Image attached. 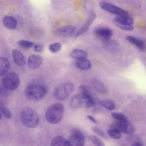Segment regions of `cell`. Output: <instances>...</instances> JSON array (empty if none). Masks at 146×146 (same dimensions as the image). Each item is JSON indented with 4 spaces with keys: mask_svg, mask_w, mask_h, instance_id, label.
I'll use <instances>...</instances> for the list:
<instances>
[{
    "mask_svg": "<svg viewBox=\"0 0 146 146\" xmlns=\"http://www.w3.org/2000/svg\"><path fill=\"white\" fill-rule=\"evenodd\" d=\"M0 109L5 117L8 119L11 118L12 113L10 110L3 104L0 103Z\"/></svg>",
    "mask_w": 146,
    "mask_h": 146,
    "instance_id": "obj_27",
    "label": "cell"
},
{
    "mask_svg": "<svg viewBox=\"0 0 146 146\" xmlns=\"http://www.w3.org/2000/svg\"><path fill=\"white\" fill-rule=\"evenodd\" d=\"M3 22L4 26L10 29H15L17 24L16 19L14 17L9 16H5L3 19Z\"/></svg>",
    "mask_w": 146,
    "mask_h": 146,
    "instance_id": "obj_16",
    "label": "cell"
},
{
    "mask_svg": "<svg viewBox=\"0 0 146 146\" xmlns=\"http://www.w3.org/2000/svg\"><path fill=\"white\" fill-rule=\"evenodd\" d=\"M10 67V63L6 58L0 57V76H4L9 71Z\"/></svg>",
    "mask_w": 146,
    "mask_h": 146,
    "instance_id": "obj_17",
    "label": "cell"
},
{
    "mask_svg": "<svg viewBox=\"0 0 146 146\" xmlns=\"http://www.w3.org/2000/svg\"><path fill=\"white\" fill-rule=\"evenodd\" d=\"M2 118V115L1 113L0 112V119Z\"/></svg>",
    "mask_w": 146,
    "mask_h": 146,
    "instance_id": "obj_38",
    "label": "cell"
},
{
    "mask_svg": "<svg viewBox=\"0 0 146 146\" xmlns=\"http://www.w3.org/2000/svg\"><path fill=\"white\" fill-rule=\"evenodd\" d=\"M20 80L18 76L15 72H11L4 75L2 79L3 87L6 89L13 90L19 87Z\"/></svg>",
    "mask_w": 146,
    "mask_h": 146,
    "instance_id": "obj_4",
    "label": "cell"
},
{
    "mask_svg": "<svg viewBox=\"0 0 146 146\" xmlns=\"http://www.w3.org/2000/svg\"><path fill=\"white\" fill-rule=\"evenodd\" d=\"M111 129H115L120 132L126 134H131L134 131L133 126L129 122L118 121L112 123L110 126Z\"/></svg>",
    "mask_w": 146,
    "mask_h": 146,
    "instance_id": "obj_8",
    "label": "cell"
},
{
    "mask_svg": "<svg viewBox=\"0 0 146 146\" xmlns=\"http://www.w3.org/2000/svg\"><path fill=\"white\" fill-rule=\"evenodd\" d=\"M86 100V106L87 108H90L95 105L96 104V100L91 95Z\"/></svg>",
    "mask_w": 146,
    "mask_h": 146,
    "instance_id": "obj_33",
    "label": "cell"
},
{
    "mask_svg": "<svg viewBox=\"0 0 146 146\" xmlns=\"http://www.w3.org/2000/svg\"><path fill=\"white\" fill-rule=\"evenodd\" d=\"M113 21L117 22L132 25L134 20L132 18L127 15H117L114 18Z\"/></svg>",
    "mask_w": 146,
    "mask_h": 146,
    "instance_id": "obj_21",
    "label": "cell"
},
{
    "mask_svg": "<svg viewBox=\"0 0 146 146\" xmlns=\"http://www.w3.org/2000/svg\"><path fill=\"white\" fill-rule=\"evenodd\" d=\"M108 135L111 138L115 139H119L121 137V132L119 131L111 129L108 131Z\"/></svg>",
    "mask_w": 146,
    "mask_h": 146,
    "instance_id": "obj_28",
    "label": "cell"
},
{
    "mask_svg": "<svg viewBox=\"0 0 146 146\" xmlns=\"http://www.w3.org/2000/svg\"><path fill=\"white\" fill-rule=\"evenodd\" d=\"M20 117L22 123L28 128H35L39 123L38 115L33 109L30 107L25 108L22 110Z\"/></svg>",
    "mask_w": 146,
    "mask_h": 146,
    "instance_id": "obj_2",
    "label": "cell"
},
{
    "mask_svg": "<svg viewBox=\"0 0 146 146\" xmlns=\"http://www.w3.org/2000/svg\"><path fill=\"white\" fill-rule=\"evenodd\" d=\"M92 83L94 88L98 92L102 93H105L106 92V87L99 80L93 79L92 80Z\"/></svg>",
    "mask_w": 146,
    "mask_h": 146,
    "instance_id": "obj_23",
    "label": "cell"
},
{
    "mask_svg": "<svg viewBox=\"0 0 146 146\" xmlns=\"http://www.w3.org/2000/svg\"><path fill=\"white\" fill-rule=\"evenodd\" d=\"M125 38L127 41L135 46L141 51L143 52L145 51V45L143 40L131 35H127Z\"/></svg>",
    "mask_w": 146,
    "mask_h": 146,
    "instance_id": "obj_15",
    "label": "cell"
},
{
    "mask_svg": "<svg viewBox=\"0 0 146 146\" xmlns=\"http://www.w3.org/2000/svg\"><path fill=\"white\" fill-rule=\"evenodd\" d=\"M89 138L93 143L97 146H104L105 145L102 141L97 136L93 135L89 136Z\"/></svg>",
    "mask_w": 146,
    "mask_h": 146,
    "instance_id": "obj_30",
    "label": "cell"
},
{
    "mask_svg": "<svg viewBox=\"0 0 146 146\" xmlns=\"http://www.w3.org/2000/svg\"><path fill=\"white\" fill-rule=\"evenodd\" d=\"M76 29V27L74 26L67 25L57 29L55 31V34L58 36H69L75 33Z\"/></svg>",
    "mask_w": 146,
    "mask_h": 146,
    "instance_id": "obj_9",
    "label": "cell"
},
{
    "mask_svg": "<svg viewBox=\"0 0 146 146\" xmlns=\"http://www.w3.org/2000/svg\"><path fill=\"white\" fill-rule=\"evenodd\" d=\"M42 59L41 56L37 55H32L28 57V65L31 69H36L41 64Z\"/></svg>",
    "mask_w": 146,
    "mask_h": 146,
    "instance_id": "obj_12",
    "label": "cell"
},
{
    "mask_svg": "<svg viewBox=\"0 0 146 146\" xmlns=\"http://www.w3.org/2000/svg\"><path fill=\"white\" fill-rule=\"evenodd\" d=\"M81 104V97L78 95H75L72 97L69 102L70 106L72 109L78 108L80 106Z\"/></svg>",
    "mask_w": 146,
    "mask_h": 146,
    "instance_id": "obj_22",
    "label": "cell"
},
{
    "mask_svg": "<svg viewBox=\"0 0 146 146\" xmlns=\"http://www.w3.org/2000/svg\"><path fill=\"white\" fill-rule=\"evenodd\" d=\"M76 65L78 68L83 70H88L92 67L91 62L86 58L77 60L76 62Z\"/></svg>",
    "mask_w": 146,
    "mask_h": 146,
    "instance_id": "obj_18",
    "label": "cell"
},
{
    "mask_svg": "<svg viewBox=\"0 0 146 146\" xmlns=\"http://www.w3.org/2000/svg\"><path fill=\"white\" fill-rule=\"evenodd\" d=\"M113 23L115 26L123 30L130 31L133 30L134 27L131 25L121 23L113 21Z\"/></svg>",
    "mask_w": 146,
    "mask_h": 146,
    "instance_id": "obj_26",
    "label": "cell"
},
{
    "mask_svg": "<svg viewBox=\"0 0 146 146\" xmlns=\"http://www.w3.org/2000/svg\"><path fill=\"white\" fill-rule=\"evenodd\" d=\"M100 104L104 108L110 110H113L116 107L115 102L110 100H103L101 102Z\"/></svg>",
    "mask_w": 146,
    "mask_h": 146,
    "instance_id": "obj_25",
    "label": "cell"
},
{
    "mask_svg": "<svg viewBox=\"0 0 146 146\" xmlns=\"http://www.w3.org/2000/svg\"><path fill=\"white\" fill-rule=\"evenodd\" d=\"M93 132L102 138H106V136L102 131L98 128L94 127L92 128Z\"/></svg>",
    "mask_w": 146,
    "mask_h": 146,
    "instance_id": "obj_34",
    "label": "cell"
},
{
    "mask_svg": "<svg viewBox=\"0 0 146 146\" xmlns=\"http://www.w3.org/2000/svg\"><path fill=\"white\" fill-rule=\"evenodd\" d=\"M111 115L114 119L120 121H127L128 120L126 117L123 114L119 113L112 112Z\"/></svg>",
    "mask_w": 146,
    "mask_h": 146,
    "instance_id": "obj_29",
    "label": "cell"
},
{
    "mask_svg": "<svg viewBox=\"0 0 146 146\" xmlns=\"http://www.w3.org/2000/svg\"><path fill=\"white\" fill-rule=\"evenodd\" d=\"M143 145L141 143L139 142H136L133 143L131 146H143Z\"/></svg>",
    "mask_w": 146,
    "mask_h": 146,
    "instance_id": "obj_37",
    "label": "cell"
},
{
    "mask_svg": "<svg viewBox=\"0 0 146 146\" xmlns=\"http://www.w3.org/2000/svg\"><path fill=\"white\" fill-rule=\"evenodd\" d=\"M78 92L79 96L81 98L85 100L88 98L91 95L89 93L87 87L84 85L79 86Z\"/></svg>",
    "mask_w": 146,
    "mask_h": 146,
    "instance_id": "obj_24",
    "label": "cell"
},
{
    "mask_svg": "<svg viewBox=\"0 0 146 146\" xmlns=\"http://www.w3.org/2000/svg\"><path fill=\"white\" fill-rule=\"evenodd\" d=\"M94 32L96 36L102 40L110 38L113 35L112 30L108 28H98L94 30Z\"/></svg>",
    "mask_w": 146,
    "mask_h": 146,
    "instance_id": "obj_10",
    "label": "cell"
},
{
    "mask_svg": "<svg viewBox=\"0 0 146 146\" xmlns=\"http://www.w3.org/2000/svg\"><path fill=\"white\" fill-rule=\"evenodd\" d=\"M12 55L13 61L17 65L22 66L25 65V58L19 51L16 49H13L12 51Z\"/></svg>",
    "mask_w": 146,
    "mask_h": 146,
    "instance_id": "obj_14",
    "label": "cell"
},
{
    "mask_svg": "<svg viewBox=\"0 0 146 146\" xmlns=\"http://www.w3.org/2000/svg\"><path fill=\"white\" fill-rule=\"evenodd\" d=\"M0 92H1V88H0Z\"/></svg>",
    "mask_w": 146,
    "mask_h": 146,
    "instance_id": "obj_39",
    "label": "cell"
},
{
    "mask_svg": "<svg viewBox=\"0 0 146 146\" xmlns=\"http://www.w3.org/2000/svg\"><path fill=\"white\" fill-rule=\"evenodd\" d=\"M104 0V1H105V0Z\"/></svg>",
    "mask_w": 146,
    "mask_h": 146,
    "instance_id": "obj_40",
    "label": "cell"
},
{
    "mask_svg": "<svg viewBox=\"0 0 146 146\" xmlns=\"http://www.w3.org/2000/svg\"><path fill=\"white\" fill-rule=\"evenodd\" d=\"M47 92V88L44 86L32 83L26 87L25 94L26 97L30 100H39L44 98Z\"/></svg>",
    "mask_w": 146,
    "mask_h": 146,
    "instance_id": "obj_1",
    "label": "cell"
},
{
    "mask_svg": "<svg viewBox=\"0 0 146 146\" xmlns=\"http://www.w3.org/2000/svg\"><path fill=\"white\" fill-rule=\"evenodd\" d=\"M102 40L103 46L107 51L110 52H114L117 50L119 45L115 40L110 38Z\"/></svg>",
    "mask_w": 146,
    "mask_h": 146,
    "instance_id": "obj_13",
    "label": "cell"
},
{
    "mask_svg": "<svg viewBox=\"0 0 146 146\" xmlns=\"http://www.w3.org/2000/svg\"><path fill=\"white\" fill-rule=\"evenodd\" d=\"M64 111V107L62 104L58 103L53 104L50 106L46 111V119L50 123H57L62 119Z\"/></svg>",
    "mask_w": 146,
    "mask_h": 146,
    "instance_id": "obj_3",
    "label": "cell"
},
{
    "mask_svg": "<svg viewBox=\"0 0 146 146\" xmlns=\"http://www.w3.org/2000/svg\"><path fill=\"white\" fill-rule=\"evenodd\" d=\"M19 45L24 48L29 49L31 48L34 45L32 42L25 40H21L18 42Z\"/></svg>",
    "mask_w": 146,
    "mask_h": 146,
    "instance_id": "obj_31",
    "label": "cell"
},
{
    "mask_svg": "<svg viewBox=\"0 0 146 146\" xmlns=\"http://www.w3.org/2000/svg\"><path fill=\"white\" fill-rule=\"evenodd\" d=\"M74 89L73 84L70 82H67L59 86L55 89L54 95L57 100H64L71 94Z\"/></svg>",
    "mask_w": 146,
    "mask_h": 146,
    "instance_id": "obj_5",
    "label": "cell"
},
{
    "mask_svg": "<svg viewBox=\"0 0 146 146\" xmlns=\"http://www.w3.org/2000/svg\"><path fill=\"white\" fill-rule=\"evenodd\" d=\"M61 46V45L60 43H54L49 45V49L51 52L55 53L58 52L60 50Z\"/></svg>",
    "mask_w": 146,
    "mask_h": 146,
    "instance_id": "obj_32",
    "label": "cell"
},
{
    "mask_svg": "<svg viewBox=\"0 0 146 146\" xmlns=\"http://www.w3.org/2000/svg\"><path fill=\"white\" fill-rule=\"evenodd\" d=\"M87 117L93 123L97 124L98 123L97 120L93 116L88 115H87Z\"/></svg>",
    "mask_w": 146,
    "mask_h": 146,
    "instance_id": "obj_36",
    "label": "cell"
},
{
    "mask_svg": "<svg viewBox=\"0 0 146 146\" xmlns=\"http://www.w3.org/2000/svg\"><path fill=\"white\" fill-rule=\"evenodd\" d=\"M99 5L104 10L117 15H127L128 14L127 11L108 2L101 1Z\"/></svg>",
    "mask_w": 146,
    "mask_h": 146,
    "instance_id": "obj_7",
    "label": "cell"
},
{
    "mask_svg": "<svg viewBox=\"0 0 146 146\" xmlns=\"http://www.w3.org/2000/svg\"><path fill=\"white\" fill-rule=\"evenodd\" d=\"M51 146H70L68 140L61 136H57L53 138L52 140Z\"/></svg>",
    "mask_w": 146,
    "mask_h": 146,
    "instance_id": "obj_19",
    "label": "cell"
},
{
    "mask_svg": "<svg viewBox=\"0 0 146 146\" xmlns=\"http://www.w3.org/2000/svg\"><path fill=\"white\" fill-rule=\"evenodd\" d=\"M96 17V13L93 11L91 12L85 24L76 33V36L78 37L86 32L95 19Z\"/></svg>",
    "mask_w": 146,
    "mask_h": 146,
    "instance_id": "obj_11",
    "label": "cell"
},
{
    "mask_svg": "<svg viewBox=\"0 0 146 146\" xmlns=\"http://www.w3.org/2000/svg\"><path fill=\"white\" fill-rule=\"evenodd\" d=\"M68 140L70 146H82L84 145L85 143V138L83 134L75 129L71 130Z\"/></svg>",
    "mask_w": 146,
    "mask_h": 146,
    "instance_id": "obj_6",
    "label": "cell"
},
{
    "mask_svg": "<svg viewBox=\"0 0 146 146\" xmlns=\"http://www.w3.org/2000/svg\"><path fill=\"white\" fill-rule=\"evenodd\" d=\"M70 56L72 57L78 59L86 58L87 57V53L83 50L76 49L72 50Z\"/></svg>",
    "mask_w": 146,
    "mask_h": 146,
    "instance_id": "obj_20",
    "label": "cell"
},
{
    "mask_svg": "<svg viewBox=\"0 0 146 146\" xmlns=\"http://www.w3.org/2000/svg\"><path fill=\"white\" fill-rule=\"evenodd\" d=\"M44 46L42 44L35 45L34 46V50L37 52H41L43 51Z\"/></svg>",
    "mask_w": 146,
    "mask_h": 146,
    "instance_id": "obj_35",
    "label": "cell"
}]
</instances>
